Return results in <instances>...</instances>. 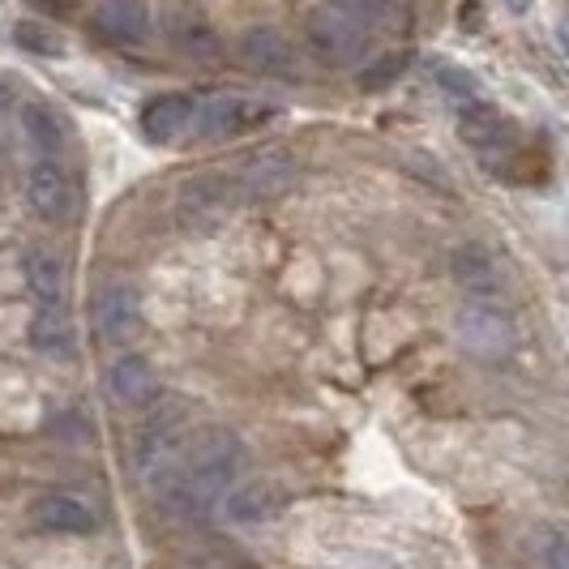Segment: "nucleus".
I'll return each instance as SVG.
<instances>
[{
  "label": "nucleus",
  "mask_w": 569,
  "mask_h": 569,
  "mask_svg": "<svg viewBox=\"0 0 569 569\" xmlns=\"http://www.w3.org/2000/svg\"><path fill=\"white\" fill-rule=\"evenodd\" d=\"M458 339L476 356H501L513 342V321L497 300H467V309L458 313Z\"/></svg>",
  "instance_id": "obj_2"
},
{
  "label": "nucleus",
  "mask_w": 569,
  "mask_h": 569,
  "mask_svg": "<svg viewBox=\"0 0 569 569\" xmlns=\"http://www.w3.org/2000/svg\"><path fill=\"white\" fill-rule=\"evenodd\" d=\"M296 180V163L287 159V154H279V150H270V154H257L249 168L240 171V189L244 193H253V198H279L287 184Z\"/></svg>",
  "instance_id": "obj_15"
},
{
  "label": "nucleus",
  "mask_w": 569,
  "mask_h": 569,
  "mask_svg": "<svg viewBox=\"0 0 569 569\" xmlns=\"http://www.w3.org/2000/svg\"><path fill=\"white\" fill-rule=\"evenodd\" d=\"M13 39H18V48L30 52V57H60V34L48 30L43 22H18Z\"/></svg>",
  "instance_id": "obj_21"
},
{
  "label": "nucleus",
  "mask_w": 569,
  "mask_h": 569,
  "mask_svg": "<svg viewBox=\"0 0 569 569\" xmlns=\"http://www.w3.org/2000/svg\"><path fill=\"white\" fill-rule=\"evenodd\" d=\"M501 4H506L510 13H527V9H531V0H501Z\"/></svg>",
  "instance_id": "obj_26"
},
{
  "label": "nucleus",
  "mask_w": 569,
  "mask_h": 569,
  "mask_svg": "<svg viewBox=\"0 0 569 569\" xmlns=\"http://www.w3.org/2000/svg\"><path fill=\"white\" fill-rule=\"evenodd\" d=\"M223 210H228V201L219 198L210 184H189L184 198H180V223H184V228L210 231L223 219Z\"/></svg>",
  "instance_id": "obj_19"
},
{
  "label": "nucleus",
  "mask_w": 569,
  "mask_h": 569,
  "mask_svg": "<svg viewBox=\"0 0 569 569\" xmlns=\"http://www.w3.org/2000/svg\"><path fill=\"white\" fill-rule=\"evenodd\" d=\"M30 339H34L39 351H48V356H69L73 351V321L57 305H43L34 313V321H30Z\"/></svg>",
  "instance_id": "obj_18"
},
{
  "label": "nucleus",
  "mask_w": 569,
  "mask_h": 569,
  "mask_svg": "<svg viewBox=\"0 0 569 569\" xmlns=\"http://www.w3.org/2000/svg\"><path fill=\"white\" fill-rule=\"evenodd\" d=\"M22 274H27L30 296H39L43 305H60V296H64V261L52 249H30L22 257Z\"/></svg>",
  "instance_id": "obj_16"
},
{
  "label": "nucleus",
  "mask_w": 569,
  "mask_h": 569,
  "mask_svg": "<svg viewBox=\"0 0 569 569\" xmlns=\"http://www.w3.org/2000/svg\"><path fill=\"white\" fill-rule=\"evenodd\" d=\"M274 112V108H261V103H249V99H236V94H223V99H210L206 108H198L193 116V129H198L201 138H210V142H219V138H231V133H240V129H253L257 120H266V116Z\"/></svg>",
  "instance_id": "obj_10"
},
{
  "label": "nucleus",
  "mask_w": 569,
  "mask_h": 569,
  "mask_svg": "<svg viewBox=\"0 0 569 569\" xmlns=\"http://www.w3.org/2000/svg\"><path fill=\"white\" fill-rule=\"evenodd\" d=\"M94 22L103 30V39H112L120 48H142L154 27V13L146 0H103Z\"/></svg>",
  "instance_id": "obj_13"
},
{
  "label": "nucleus",
  "mask_w": 569,
  "mask_h": 569,
  "mask_svg": "<svg viewBox=\"0 0 569 569\" xmlns=\"http://www.w3.org/2000/svg\"><path fill=\"white\" fill-rule=\"evenodd\" d=\"M342 13H351L356 22L365 30H372V27H390L395 22V0H335Z\"/></svg>",
  "instance_id": "obj_22"
},
{
  "label": "nucleus",
  "mask_w": 569,
  "mask_h": 569,
  "mask_svg": "<svg viewBox=\"0 0 569 569\" xmlns=\"http://www.w3.org/2000/svg\"><path fill=\"white\" fill-rule=\"evenodd\" d=\"M458 138L471 146L476 154L485 159H497V154H510L513 150V124L510 116H501L492 103H480V99H467L458 108Z\"/></svg>",
  "instance_id": "obj_3"
},
{
  "label": "nucleus",
  "mask_w": 569,
  "mask_h": 569,
  "mask_svg": "<svg viewBox=\"0 0 569 569\" xmlns=\"http://www.w3.org/2000/svg\"><path fill=\"white\" fill-rule=\"evenodd\" d=\"M407 73V57L402 52H386V57H372L365 69H360V90H390Z\"/></svg>",
  "instance_id": "obj_20"
},
{
  "label": "nucleus",
  "mask_w": 569,
  "mask_h": 569,
  "mask_svg": "<svg viewBox=\"0 0 569 569\" xmlns=\"http://www.w3.org/2000/svg\"><path fill=\"white\" fill-rule=\"evenodd\" d=\"M240 60L261 78H296V48L287 43L283 30L253 27L240 34Z\"/></svg>",
  "instance_id": "obj_6"
},
{
  "label": "nucleus",
  "mask_w": 569,
  "mask_h": 569,
  "mask_svg": "<svg viewBox=\"0 0 569 569\" xmlns=\"http://www.w3.org/2000/svg\"><path fill=\"white\" fill-rule=\"evenodd\" d=\"M219 510L228 513L231 522H261V518H270V513L279 510V492L270 485H261V480H253V485H231Z\"/></svg>",
  "instance_id": "obj_17"
},
{
  "label": "nucleus",
  "mask_w": 569,
  "mask_h": 569,
  "mask_svg": "<svg viewBox=\"0 0 569 569\" xmlns=\"http://www.w3.org/2000/svg\"><path fill=\"white\" fill-rule=\"evenodd\" d=\"M103 390H108V399H112L116 407H142V402L154 399L159 377H154L146 356L124 351L112 369H108V377H103Z\"/></svg>",
  "instance_id": "obj_11"
},
{
  "label": "nucleus",
  "mask_w": 569,
  "mask_h": 569,
  "mask_svg": "<svg viewBox=\"0 0 569 569\" xmlns=\"http://www.w3.org/2000/svg\"><path fill=\"white\" fill-rule=\"evenodd\" d=\"M305 39H309L313 57L321 64H335V69L356 64L369 48V30L360 27L351 13H342L339 4H317L309 22H305Z\"/></svg>",
  "instance_id": "obj_1"
},
{
  "label": "nucleus",
  "mask_w": 569,
  "mask_h": 569,
  "mask_svg": "<svg viewBox=\"0 0 569 569\" xmlns=\"http://www.w3.org/2000/svg\"><path fill=\"white\" fill-rule=\"evenodd\" d=\"M437 82L446 94H455L458 103H467V99H476V78L467 73V69H455V64H437Z\"/></svg>",
  "instance_id": "obj_24"
},
{
  "label": "nucleus",
  "mask_w": 569,
  "mask_h": 569,
  "mask_svg": "<svg viewBox=\"0 0 569 569\" xmlns=\"http://www.w3.org/2000/svg\"><path fill=\"white\" fill-rule=\"evenodd\" d=\"M34 522L43 531H52V536H90L99 527L94 510L86 506L82 497H73V492H48L34 506Z\"/></svg>",
  "instance_id": "obj_14"
},
{
  "label": "nucleus",
  "mask_w": 569,
  "mask_h": 569,
  "mask_svg": "<svg viewBox=\"0 0 569 569\" xmlns=\"http://www.w3.org/2000/svg\"><path fill=\"white\" fill-rule=\"evenodd\" d=\"M450 274L467 291V300H497L501 296V266L485 244H458L450 253Z\"/></svg>",
  "instance_id": "obj_8"
},
{
  "label": "nucleus",
  "mask_w": 569,
  "mask_h": 569,
  "mask_svg": "<svg viewBox=\"0 0 569 569\" xmlns=\"http://www.w3.org/2000/svg\"><path fill=\"white\" fill-rule=\"evenodd\" d=\"M27 201L43 223H64L73 214V180H69V171L52 163V159L34 163L27 171Z\"/></svg>",
  "instance_id": "obj_5"
},
{
  "label": "nucleus",
  "mask_w": 569,
  "mask_h": 569,
  "mask_svg": "<svg viewBox=\"0 0 569 569\" xmlns=\"http://www.w3.org/2000/svg\"><path fill=\"white\" fill-rule=\"evenodd\" d=\"M184 428H189V407L180 399H163L146 411L142 428H138V471L142 476L184 437Z\"/></svg>",
  "instance_id": "obj_4"
},
{
  "label": "nucleus",
  "mask_w": 569,
  "mask_h": 569,
  "mask_svg": "<svg viewBox=\"0 0 569 569\" xmlns=\"http://www.w3.org/2000/svg\"><path fill=\"white\" fill-rule=\"evenodd\" d=\"M548 569H569V543H566V536L561 531H552V540H548Z\"/></svg>",
  "instance_id": "obj_25"
},
{
  "label": "nucleus",
  "mask_w": 569,
  "mask_h": 569,
  "mask_svg": "<svg viewBox=\"0 0 569 569\" xmlns=\"http://www.w3.org/2000/svg\"><path fill=\"white\" fill-rule=\"evenodd\" d=\"M27 120H30L27 129H30V138H34V146H39L43 154H52L60 146V120L48 112V108H30Z\"/></svg>",
  "instance_id": "obj_23"
},
{
  "label": "nucleus",
  "mask_w": 569,
  "mask_h": 569,
  "mask_svg": "<svg viewBox=\"0 0 569 569\" xmlns=\"http://www.w3.org/2000/svg\"><path fill=\"white\" fill-rule=\"evenodd\" d=\"M193 116H198L193 94H154L142 108V116H138V124H142L146 142L168 146L193 129Z\"/></svg>",
  "instance_id": "obj_7"
},
{
  "label": "nucleus",
  "mask_w": 569,
  "mask_h": 569,
  "mask_svg": "<svg viewBox=\"0 0 569 569\" xmlns=\"http://www.w3.org/2000/svg\"><path fill=\"white\" fill-rule=\"evenodd\" d=\"M94 317L108 342H129L142 330V296L129 283H108L94 300Z\"/></svg>",
  "instance_id": "obj_9"
},
{
  "label": "nucleus",
  "mask_w": 569,
  "mask_h": 569,
  "mask_svg": "<svg viewBox=\"0 0 569 569\" xmlns=\"http://www.w3.org/2000/svg\"><path fill=\"white\" fill-rule=\"evenodd\" d=\"M163 30H168V39L184 57H214L219 52V34L206 22V13L198 4H184V0L168 4L163 9Z\"/></svg>",
  "instance_id": "obj_12"
}]
</instances>
